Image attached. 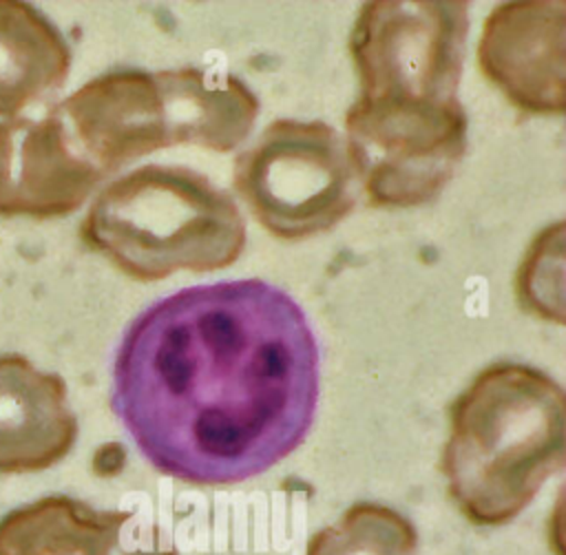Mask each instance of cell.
Masks as SVG:
<instances>
[{
	"label": "cell",
	"mask_w": 566,
	"mask_h": 555,
	"mask_svg": "<svg viewBox=\"0 0 566 555\" xmlns=\"http://www.w3.org/2000/svg\"><path fill=\"white\" fill-rule=\"evenodd\" d=\"M102 179L53 111L0 122V217H66Z\"/></svg>",
	"instance_id": "obj_9"
},
{
	"label": "cell",
	"mask_w": 566,
	"mask_h": 555,
	"mask_svg": "<svg viewBox=\"0 0 566 555\" xmlns=\"http://www.w3.org/2000/svg\"><path fill=\"white\" fill-rule=\"evenodd\" d=\"M128 511L46 495L0 517V555H117Z\"/></svg>",
	"instance_id": "obj_12"
},
{
	"label": "cell",
	"mask_w": 566,
	"mask_h": 555,
	"mask_svg": "<svg viewBox=\"0 0 566 555\" xmlns=\"http://www.w3.org/2000/svg\"><path fill=\"white\" fill-rule=\"evenodd\" d=\"M232 184L279 239L334 228L356 206L358 181L340 133L325 122L276 119L237 155Z\"/></svg>",
	"instance_id": "obj_4"
},
{
	"label": "cell",
	"mask_w": 566,
	"mask_h": 555,
	"mask_svg": "<svg viewBox=\"0 0 566 555\" xmlns=\"http://www.w3.org/2000/svg\"><path fill=\"white\" fill-rule=\"evenodd\" d=\"M564 2L495 7L478 44L480 69L526 113H564Z\"/></svg>",
	"instance_id": "obj_8"
},
{
	"label": "cell",
	"mask_w": 566,
	"mask_h": 555,
	"mask_svg": "<svg viewBox=\"0 0 566 555\" xmlns=\"http://www.w3.org/2000/svg\"><path fill=\"white\" fill-rule=\"evenodd\" d=\"M73 148L106 179L130 161L175 146L157 75L115 69L55 104Z\"/></svg>",
	"instance_id": "obj_7"
},
{
	"label": "cell",
	"mask_w": 566,
	"mask_h": 555,
	"mask_svg": "<svg viewBox=\"0 0 566 555\" xmlns=\"http://www.w3.org/2000/svg\"><path fill=\"white\" fill-rule=\"evenodd\" d=\"M175 146L226 153L252 130L259 100L232 73L199 66L155 71Z\"/></svg>",
	"instance_id": "obj_11"
},
{
	"label": "cell",
	"mask_w": 566,
	"mask_h": 555,
	"mask_svg": "<svg viewBox=\"0 0 566 555\" xmlns=\"http://www.w3.org/2000/svg\"><path fill=\"white\" fill-rule=\"evenodd\" d=\"M345 146L358 186L378 208L431 201L467 150L458 102L382 106L356 100L345 115Z\"/></svg>",
	"instance_id": "obj_6"
},
{
	"label": "cell",
	"mask_w": 566,
	"mask_h": 555,
	"mask_svg": "<svg viewBox=\"0 0 566 555\" xmlns=\"http://www.w3.org/2000/svg\"><path fill=\"white\" fill-rule=\"evenodd\" d=\"M564 460V389L537 367L495 363L449 407L440 469L453 504L471 524L515 520Z\"/></svg>",
	"instance_id": "obj_2"
},
{
	"label": "cell",
	"mask_w": 566,
	"mask_h": 555,
	"mask_svg": "<svg viewBox=\"0 0 566 555\" xmlns=\"http://www.w3.org/2000/svg\"><path fill=\"white\" fill-rule=\"evenodd\" d=\"M80 237L126 276L159 281L234 263L245 221L237 201L203 172L146 164L99 190Z\"/></svg>",
	"instance_id": "obj_3"
},
{
	"label": "cell",
	"mask_w": 566,
	"mask_h": 555,
	"mask_svg": "<svg viewBox=\"0 0 566 555\" xmlns=\"http://www.w3.org/2000/svg\"><path fill=\"white\" fill-rule=\"evenodd\" d=\"M77 431L62 376L22 354H0V473H35L62 462Z\"/></svg>",
	"instance_id": "obj_10"
},
{
	"label": "cell",
	"mask_w": 566,
	"mask_h": 555,
	"mask_svg": "<svg viewBox=\"0 0 566 555\" xmlns=\"http://www.w3.org/2000/svg\"><path fill=\"white\" fill-rule=\"evenodd\" d=\"M318 345L301 305L263 279L179 290L124 332L111 407L159 473L237 484L287 458L318 402Z\"/></svg>",
	"instance_id": "obj_1"
},
{
	"label": "cell",
	"mask_w": 566,
	"mask_h": 555,
	"mask_svg": "<svg viewBox=\"0 0 566 555\" xmlns=\"http://www.w3.org/2000/svg\"><path fill=\"white\" fill-rule=\"evenodd\" d=\"M467 33V2L363 4L349 35V53L360 82L358 100L455 102Z\"/></svg>",
	"instance_id": "obj_5"
},
{
	"label": "cell",
	"mask_w": 566,
	"mask_h": 555,
	"mask_svg": "<svg viewBox=\"0 0 566 555\" xmlns=\"http://www.w3.org/2000/svg\"><path fill=\"white\" fill-rule=\"evenodd\" d=\"M305 555H418V531L391 506L358 502L316 531Z\"/></svg>",
	"instance_id": "obj_14"
},
{
	"label": "cell",
	"mask_w": 566,
	"mask_h": 555,
	"mask_svg": "<svg viewBox=\"0 0 566 555\" xmlns=\"http://www.w3.org/2000/svg\"><path fill=\"white\" fill-rule=\"evenodd\" d=\"M69 69L62 31L33 4L0 0V117L62 86Z\"/></svg>",
	"instance_id": "obj_13"
}]
</instances>
